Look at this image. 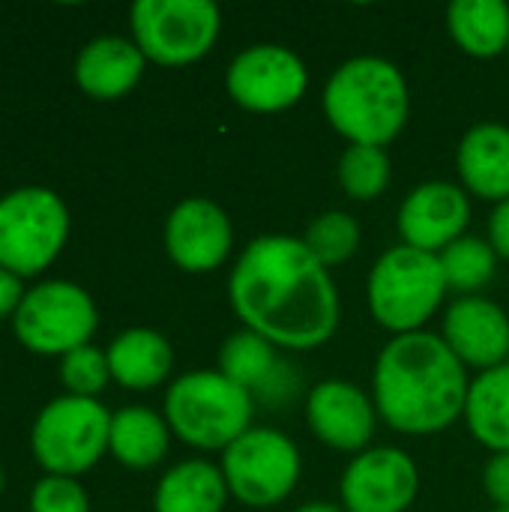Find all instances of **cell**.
I'll return each instance as SVG.
<instances>
[{"mask_svg":"<svg viewBox=\"0 0 509 512\" xmlns=\"http://www.w3.org/2000/svg\"><path fill=\"white\" fill-rule=\"evenodd\" d=\"M69 216L48 189H18L0 201V267L33 276L51 264L66 240Z\"/></svg>","mask_w":509,"mask_h":512,"instance_id":"7","label":"cell"},{"mask_svg":"<svg viewBox=\"0 0 509 512\" xmlns=\"http://www.w3.org/2000/svg\"><path fill=\"white\" fill-rule=\"evenodd\" d=\"M471 219L468 195L447 180L417 186L399 210V234L405 246L420 252H444L462 237Z\"/></svg>","mask_w":509,"mask_h":512,"instance_id":"13","label":"cell"},{"mask_svg":"<svg viewBox=\"0 0 509 512\" xmlns=\"http://www.w3.org/2000/svg\"><path fill=\"white\" fill-rule=\"evenodd\" d=\"M0 489H3V474H0Z\"/></svg>","mask_w":509,"mask_h":512,"instance_id":"34","label":"cell"},{"mask_svg":"<svg viewBox=\"0 0 509 512\" xmlns=\"http://www.w3.org/2000/svg\"><path fill=\"white\" fill-rule=\"evenodd\" d=\"M111 453L129 468H150L168 450V426L147 408H123L111 417Z\"/></svg>","mask_w":509,"mask_h":512,"instance_id":"24","label":"cell"},{"mask_svg":"<svg viewBox=\"0 0 509 512\" xmlns=\"http://www.w3.org/2000/svg\"><path fill=\"white\" fill-rule=\"evenodd\" d=\"M489 243H492L495 255L509 261V198L495 207V213L489 219Z\"/></svg>","mask_w":509,"mask_h":512,"instance_id":"31","label":"cell"},{"mask_svg":"<svg viewBox=\"0 0 509 512\" xmlns=\"http://www.w3.org/2000/svg\"><path fill=\"white\" fill-rule=\"evenodd\" d=\"M225 84L240 108L258 114H276L300 102L309 75L303 60L291 48L252 45L234 57Z\"/></svg>","mask_w":509,"mask_h":512,"instance_id":"11","label":"cell"},{"mask_svg":"<svg viewBox=\"0 0 509 512\" xmlns=\"http://www.w3.org/2000/svg\"><path fill=\"white\" fill-rule=\"evenodd\" d=\"M303 243L330 270L336 264H345L357 252V246H360V225H357L354 216H348L342 210H330V213L318 216L309 225Z\"/></svg>","mask_w":509,"mask_h":512,"instance_id":"27","label":"cell"},{"mask_svg":"<svg viewBox=\"0 0 509 512\" xmlns=\"http://www.w3.org/2000/svg\"><path fill=\"white\" fill-rule=\"evenodd\" d=\"M495 512H509V510H495Z\"/></svg>","mask_w":509,"mask_h":512,"instance_id":"35","label":"cell"},{"mask_svg":"<svg viewBox=\"0 0 509 512\" xmlns=\"http://www.w3.org/2000/svg\"><path fill=\"white\" fill-rule=\"evenodd\" d=\"M15 306H21V285H18V276L0 267V318L9 315Z\"/></svg>","mask_w":509,"mask_h":512,"instance_id":"32","label":"cell"},{"mask_svg":"<svg viewBox=\"0 0 509 512\" xmlns=\"http://www.w3.org/2000/svg\"><path fill=\"white\" fill-rule=\"evenodd\" d=\"M459 174L465 186L486 201L509 198V129L498 123L474 126L459 144Z\"/></svg>","mask_w":509,"mask_h":512,"instance_id":"18","label":"cell"},{"mask_svg":"<svg viewBox=\"0 0 509 512\" xmlns=\"http://www.w3.org/2000/svg\"><path fill=\"white\" fill-rule=\"evenodd\" d=\"M60 375H63V384L72 390V396L93 399L105 387V381L111 375L108 354H102V351H96L90 345H81V348H75V351H69L63 357Z\"/></svg>","mask_w":509,"mask_h":512,"instance_id":"28","label":"cell"},{"mask_svg":"<svg viewBox=\"0 0 509 512\" xmlns=\"http://www.w3.org/2000/svg\"><path fill=\"white\" fill-rule=\"evenodd\" d=\"M411 96L402 72L381 57L342 63L324 87V114L351 144L384 147L408 120Z\"/></svg>","mask_w":509,"mask_h":512,"instance_id":"3","label":"cell"},{"mask_svg":"<svg viewBox=\"0 0 509 512\" xmlns=\"http://www.w3.org/2000/svg\"><path fill=\"white\" fill-rule=\"evenodd\" d=\"M294 512H342L339 507H333V504H324V501H315V504H303L300 510Z\"/></svg>","mask_w":509,"mask_h":512,"instance_id":"33","label":"cell"},{"mask_svg":"<svg viewBox=\"0 0 509 512\" xmlns=\"http://www.w3.org/2000/svg\"><path fill=\"white\" fill-rule=\"evenodd\" d=\"M441 258L411 246L387 249L369 276V309L375 321L399 336L417 333L447 294Z\"/></svg>","mask_w":509,"mask_h":512,"instance_id":"5","label":"cell"},{"mask_svg":"<svg viewBox=\"0 0 509 512\" xmlns=\"http://www.w3.org/2000/svg\"><path fill=\"white\" fill-rule=\"evenodd\" d=\"M228 297L246 330L279 348H318L339 327L336 285L297 237L252 240L231 270Z\"/></svg>","mask_w":509,"mask_h":512,"instance_id":"1","label":"cell"},{"mask_svg":"<svg viewBox=\"0 0 509 512\" xmlns=\"http://www.w3.org/2000/svg\"><path fill=\"white\" fill-rule=\"evenodd\" d=\"M339 183L357 201L378 198L390 183V156L384 147L351 144L339 159Z\"/></svg>","mask_w":509,"mask_h":512,"instance_id":"26","label":"cell"},{"mask_svg":"<svg viewBox=\"0 0 509 512\" xmlns=\"http://www.w3.org/2000/svg\"><path fill=\"white\" fill-rule=\"evenodd\" d=\"M174 354L165 336L156 330H126L108 348V369L111 375L129 390H150L162 384L171 372Z\"/></svg>","mask_w":509,"mask_h":512,"instance_id":"20","label":"cell"},{"mask_svg":"<svg viewBox=\"0 0 509 512\" xmlns=\"http://www.w3.org/2000/svg\"><path fill=\"white\" fill-rule=\"evenodd\" d=\"M468 378L462 360L435 333L396 336L375 366V408L405 435H435L465 414Z\"/></svg>","mask_w":509,"mask_h":512,"instance_id":"2","label":"cell"},{"mask_svg":"<svg viewBox=\"0 0 509 512\" xmlns=\"http://www.w3.org/2000/svg\"><path fill=\"white\" fill-rule=\"evenodd\" d=\"M465 420L471 435L495 453H509V363L480 372L468 387Z\"/></svg>","mask_w":509,"mask_h":512,"instance_id":"22","label":"cell"},{"mask_svg":"<svg viewBox=\"0 0 509 512\" xmlns=\"http://www.w3.org/2000/svg\"><path fill=\"white\" fill-rule=\"evenodd\" d=\"M93 330V300L69 282H45L33 288L15 312L18 339L39 354H69L87 345Z\"/></svg>","mask_w":509,"mask_h":512,"instance_id":"10","label":"cell"},{"mask_svg":"<svg viewBox=\"0 0 509 512\" xmlns=\"http://www.w3.org/2000/svg\"><path fill=\"white\" fill-rule=\"evenodd\" d=\"M447 27L471 57H498L509 48V6L501 0H453Z\"/></svg>","mask_w":509,"mask_h":512,"instance_id":"21","label":"cell"},{"mask_svg":"<svg viewBox=\"0 0 509 512\" xmlns=\"http://www.w3.org/2000/svg\"><path fill=\"white\" fill-rule=\"evenodd\" d=\"M309 429L333 450L357 453L372 441L375 408L363 390L348 381H324L309 393L306 405Z\"/></svg>","mask_w":509,"mask_h":512,"instance_id":"16","label":"cell"},{"mask_svg":"<svg viewBox=\"0 0 509 512\" xmlns=\"http://www.w3.org/2000/svg\"><path fill=\"white\" fill-rule=\"evenodd\" d=\"M33 512H87L84 489L69 477H48L33 489L30 498Z\"/></svg>","mask_w":509,"mask_h":512,"instance_id":"29","label":"cell"},{"mask_svg":"<svg viewBox=\"0 0 509 512\" xmlns=\"http://www.w3.org/2000/svg\"><path fill=\"white\" fill-rule=\"evenodd\" d=\"M438 258L444 267L447 288H453L465 297H474L477 288L489 285L495 276V267H498V255H495L492 243H486L480 237H459Z\"/></svg>","mask_w":509,"mask_h":512,"instance_id":"25","label":"cell"},{"mask_svg":"<svg viewBox=\"0 0 509 512\" xmlns=\"http://www.w3.org/2000/svg\"><path fill=\"white\" fill-rule=\"evenodd\" d=\"M111 417L96 399L66 396L51 402L33 426V453L54 477L81 474L105 453Z\"/></svg>","mask_w":509,"mask_h":512,"instance_id":"8","label":"cell"},{"mask_svg":"<svg viewBox=\"0 0 509 512\" xmlns=\"http://www.w3.org/2000/svg\"><path fill=\"white\" fill-rule=\"evenodd\" d=\"M171 432L198 450H228L252 423V393L222 372H189L165 396Z\"/></svg>","mask_w":509,"mask_h":512,"instance_id":"4","label":"cell"},{"mask_svg":"<svg viewBox=\"0 0 509 512\" xmlns=\"http://www.w3.org/2000/svg\"><path fill=\"white\" fill-rule=\"evenodd\" d=\"M222 477L246 507H276L300 480V453L282 432L249 429L225 450Z\"/></svg>","mask_w":509,"mask_h":512,"instance_id":"9","label":"cell"},{"mask_svg":"<svg viewBox=\"0 0 509 512\" xmlns=\"http://www.w3.org/2000/svg\"><path fill=\"white\" fill-rule=\"evenodd\" d=\"M420 489L417 465L399 447H378L357 456L342 477L348 512H405Z\"/></svg>","mask_w":509,"mask_h":512,"instance_id":"12","label":"cell"},{"mask_svg":"<svg viewBox=\"0 0 509 512\" xmlns=\"http://www.w3.org/2000/svg\"><path fill=\"white\" fill-rule=\"evenodd\" d=\"M219 372L231 378L237 387L246 393H261L270 399H279L282 393L291 390L288 384V369L276 357V345L267 339L243 330L228 336V342L219 351Z\"/></svg>","mask_w":509,"mask_h":512,"instance_id":"19","label":"cell"},{"mask_svg":"<svg viewBox=\"0 0 509 512\" xmlns=\"http://www.w3.org/2000/svg\"><path fill=\"white\" fill-rule=\"evenodd\" d=\"M228 483L210 462H183L156 489V512H222Z\"/></svg>","mask_w":509,"mask_h":512,"instance_id":"23","label":"cell"},{"mask_svg":"<svg viewBox=\"0 0 509 512\" xmlns=\"http://www.w3.org/2000/svg\"><path fill=\"white\" fill-rule=\"evenodd\" d=\"M483 486L498 510H509V453H495L483 471Z\"/></svg>","mask_w":509,"mask_h":512,"instance_id":"30","label":"cell"},{"mask_svg":"<svg viewBox=\"0 0 509 512\" xmlns=\"http://www.w3.org/2000/svg\"><path fill=\"white\" fill-rule=\"evenodd\" d=\"M219 9L210 0H138L132 6L135 45L147 60L186 66L219 39Z\"/></svg>","mask_w":509,"mask_h":512,"instance_id":"6","label":"cell"},{"mask_svg":"<svg viewBox=\"0 0 509 512\" xmlns=\"http://www.w3.org/2000/svg\"><path fill=\"white\" fill-rule=\"evenodd\" d=\"M441 339L462 360V366L483 372L498 369L509 357L507 312L486 297H462L450 306Z\"/></svg>","mask_w":509,"mask_h":512,"instance_id":"15","label":"cell"},{"mask_svg":"<svg viewBox=\"0 0 509 512\" xmlns=\"http://www.w3.org/2000/svg\"><path fill=\"white\" fill-rule=\"evenodd\" d=\"M231 222L222 207L204 198L174 207L165 225V246L171 261L186 273H210L231 252Z\"/></svg>","mask_w":509,"mask_h":512,"instance_id":"14","label":"cell"},{"mask_svg":"<svg viewBox=\"0 0 509 512\" xmlns=\"http://www.w3.org/2000/svg\"><path fill=\"white\" fill-rule=\"evenodd\" d=\"M144 72V54L138 45L120 36L93 39L75 63V78L84 93L96 99H117L129 93Z\"/></svg>","mask_w":509,"mask_h":512,"instance_id":"17","label":"cell"}]
</instances>
